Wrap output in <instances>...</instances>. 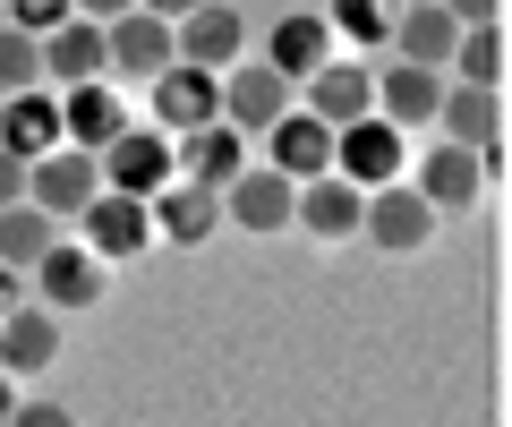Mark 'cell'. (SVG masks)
<instances>
[{
	"instance_id": "1",
	"label": "cell",
	"mask_w": 512,
	"mask_h": 427,
	"mask_svg": "<svg viewBox=\"0 0 512 427\" xmlns=\"http://www.w3.org/2000/svg\"><path fill=\"white\" fill-rule=\"evenodd\" d=\"M77 231H86V257L94 265H128V257H146L154 248V214H146V197H120V188H94V205L77 214Z\"/></svg>"
},
{
	"instance_id": "2",
	"label": "cell",
	"mask_w": 512,
	"mask_h": 427,
	"mask_svg": "<svg viewBox=\"0 0 512 427\" xmlns=\"http://www.w3.org/2000/svg\"><path fill=\"white\" fill-rule=\"evenodd\" d=\"M94 171H103V188H120V197H163V188L180 180V154H171L163 129H120L94 154Z\"/></svg>"
},
{
	"instance_id": "3",
	"label": "cell",
	"mask_w": 512,
	"mask_h": 427,
	"mask_svg": "<svg viewBox=\"0 0 512 427\" xmlns=\"http://www.w3.org/2000/svg\"><path fill=\"white\" fill-rule=\"evenodd\" d=\"M359 240L384 248V257H419V248L436 240V214H427V197H419L410 180L367 188V205H359Z\"/></svg>"
},
{
	"instance_id": "4",
	"label": "cell",
	"mask_w": 512,
	"mask_h": 427,
	"mask_svg": "<svg viewBox=\"0 0 512 427\" xmlns=\"http://www.w3.org/2000/svg\"><path fill=\"white\" fill-rule=\"evenodd\" d=\"M291 103H299V94L282 86V77L265 69V60H239V69H222V129H231V137H248V146H256L265 129H274V120L291 112Z\"/></svg>"
},
{
	"instance_id": "5",
	"label": "cell",
	"mask_w": 512,
	"mask_h": 427,
	"mask_svg": "<svg viewBox=\"0 0 512 427\" xmlns=\"http://www.w3.org/2000/svg\"><path fill=\"white\" fill-rule=\"evenodd\" d=\"M171 52H180L188 69L222 77V69H239V60H248V18H239V9H222V0H205V9H188V18L171 26Z\"/></svg>"
},
{
	"instance_id": "6",
	"label": "cell",
	"mask_w": 512,
	"mask_h": 427,
	"mask_svg": "<svg viewBox=\"0 0 512 427\" xmlns=\"http://www.w3.org/2000/svg\"><path fill=\"white\" fill-rule=\"evenodd\" d=\"M94 188H103V171H94V154H77V146L26 163V205H35V214H52V223H77V214L94 205Z\"/></svg>"
},
{
	"instance_id": "7",
	"label": "cell",
	"mask_w": 512,
	"mask_h": 427,
	"mask_svg": "<svg viewBox=\"0 0 512 427\" xmlns=\"http://www.w3.org/2000/svg\"><path fill=\"white\" fill-rule=\"evenodd\" d=\"M299 94H308L299 112H308V120H325L333 137H342V129H359V120H376V69H359V60H325V69H316Z\"/></svg>"
},
{
	"instance_id": "8",
	"label": "cell",
	"mask_w": 512,
	"mask_h": 427,
	"mask_svg": "<svg viewBox=\"0 0 512 427\" xmlns=\"http://www.w3.org/2000/svg\"><path fill=\"white\" fill-rule=\"evenodd\" d=\"M222 120V77H205V69H188V60H171L163 77H154V129L180 146L188 129H214Z\"/></svg>"
},
{
	"instance_id": "9",
	"label": "cell",
	"mask_w": 512,
	"mask_h": 427,
	"mask_svg": "<svg viewBox=\"0 0 512 427\" xmlns=\"http://www.w3.org/2000/svg\"><path fill=\"white\" fill-rule=\"evenodd\" d=\"M436 129H444V146L478 154V163L495 171V154H504V94H487V86H444Z\"/></svg>"
},
{
	"instance_id": "10",
	"label": "cell",
	"mask_w": 512,
	"mask_h": 427,
	"mask_svg": "<svg viewBox=\"0 0 512 427\" xmlns=\"http://www.w3.org/2000/svg\"><path fill=\"white\" fill-rule=\"evenodd\" d=\"M171 26L163 18H146V9H128V18H111L103 26V69L111 77H128V86H154V77L171 69Z\"/></svg>"
},
{
	"instance_id": "11",
	"label": "cell",
	"mask_w": 512,
	"mask_h": 427,
	"mask_svg": "<svg viewBox=\"0 0 512 427\" xmlns=\"http://www.w3.org/2000/svg\"><path fill=\"white\" fill-rule=\"evenodd\" d=\"M103 274H111V265H94L77 240H52V248H43V265H35L26 282H35V308L77 316V308H94V299H103Z\"/></svg>"
},
{
	"instance_id": "12",
	"label": "cell",
	"mask_w": 512,
	"mask_h": 427,
	"mask_svg": "<svg viewBox=\"0 0 512 427\" xmlns=\"http://www.w3.org/2000/svg\"><path fill=\"white\" fill-rule=\"evenodd\" d=\"M291 205H299V180H282V171H265V163H248L231 188H222V223H239V231H291Z\"/></svg>"
},
{
	"instance_id": "13",
	"label": "cell",
	"mask_w": 512,
	"mask_h": 427,
	"mask_svg": "<svg viewBox=\"0 0 512 427\" xmlns=\"http://www.w3.org/2000/svg\"><path fill=\"white\" fill-rule=\"evenodd\" d=\"M333 180H350L367 197V188H393L402 180V129H384V120H359V129L333 137Z\"/></svg>"
},
{
	"instance_id": "14",
	"label": "cell",
	"mask_w": 512,
	"mask_h": 427,
	"mask_svg": "<svg viewBox=\"0 0 512 427\" xmlns=\"http://www.w3.org/2000/svg\"><path fill=\"white\" fill-rule=\"evenodd\" d=\"M256 163L282 171V180H325V171H333V129H325V120H308V112L291 103V112L265 129V154H256Z\"/></svg>"
},
{
	"instance_id": "15",
	"label": "cell",
	"mask_w": 512,
	"mask_h": 427,
	"mask_svg": "<svg viewBox=\"0 0 512 427\" xmlns=\"http://www.w3.org/2000/svg\"><path fill=\"white\" fill-rule=\"evenodd\" d=\"M410 188L427 197V214H436V223H461V214L487 197V163H478V154H461V146H444V154H427V163H419V180H410Z\"/></svg>"
},
{
	"instance_id": "16",
	"label": "cell",
	"mask_w": 512,
	"mask_h": 427,
	"mask_svg": "<svg viewBox=\"0 0 512 427\" xmlns=\"http://www.w3.org/2000/svg\"><path fill=\"white\" fill-rule=\"evenodd\" d=\"M359 188H350V180H333V171H325V180H299V205H291V231H308V240L316 248H342V240H359Z\"/></svg>"
},
{
	"instance_id": "17",
	"label": "cell",
	"mask_w": 512,
	"mask_h": 427,
	"mask_svg": "<svg viewBox=\"0 0 512 427\" xmlns=\"http://www.w3.org/2000/svg\"><path fill=\"white\" fill-rule=\"evenodd\" d=\"M69 137H60V94L35 86V94H9L0 103V154H18V163H43V154H60Z\"/></svg>"
},
{
	"instance_id": "18",
	"label": "cell",
	"mask_w": 512,
	"mask_h": 427,
	"mask_svg": "<svg viewBox=\"0 0 512 427\" xmlns=\"http://www.w3.org/2000/svg\"><path fill=\"white\" fill-rule=\"evenodd\" d=\"M146 214H154V240H171V248H205L222 231V197L197 180H171L163 197H146Z\"/></svg>"
},
{
	"instance_id": "19",
	"label": "cell",
	"mask_w": 512,
	"mask_h": 427,
	"mask_svg": "<svg viewBox=\"0 0 512 427\" xmlns=\"http://www.w3.org/2000/svg\"><path fill=\"white\" fill-rule=\"evenodd\" d=\"M325 60H342V52H333V26L316 18V9H308V18H282L274 35H265V69H274V77H282L291 94L308 86V77L325 69Z\"/></svg>"
},
{
	"instance_id": "20",
	"label": "cell",
	"mask_w": 512,
	"mask_h": 427,
	"mask_svg": "<svg viewBox=\"0 0 512 427\" xmlns=\"http://www.w3.org/2000/svg\"><path fill=\"white\" fill-rule=\"evenodd\" d=\"M436 103H444V77L436 69H410V60H393V69L376 77V120L384 129H436Z\"/></svg>"
},
{
	"instance_id": "21",
	"label": "cell",
	"mask_w": 512,
	"mask_h": 427,
	"mask_svg": "<svg viewBox=\"0 0 512 427\" xmlns=\"http://www.w3.org/2000/svg\"><path fill=\"white\" fill-rule=\"evenodd\" d=\"M52 359H60V316L52 308L26 299V308L0 316V376H43Z\"/></svg>"
},
{
	"instance_id": "22",
	"label": "cell",
	"mask_w": 512,
	"mask_h": 427,
	"mask_svg": "<svg viewBox=\"0 0 512 427\" xmlns=\"http://www.w3.org/2000/svg\"><path fill=\"white\" fill-rule=\"evenodd\" d=\"M171 154H180V180L214 188V197H222V188H231L239 171L256 163V154H248V137H231V129H222V120H214V129H188V137H180V146H171Z\"/></svg>"
},
{
	"instance_id": "23",
	"label": "cell",
	"mask_w": 512,
	"mask_h": 427,
	"mask_svg": "<svg viewBox=\"0 0 512 427\" xmlns=\"http://www.w3.org/2000/svg\"><path fill=\"white\" fill-rule=\"evenodd\" d=\"M120 129H128V112H120V94H111L103 77H94V86H69V94H60V137H69L77 154H103Z\"/></svg>"
},
{
	"instance_id": "24",
	"label": "cell",
	"mask_w": 512,
	"mask_h": 427,
	"mask_svg": "<svg viewBox=\"0 0 512 427\" xmlns=\"http://www.w3.org/2000/svg\"><path fill=\"white\" fill-rule=\"evenodd\" d=\"M94 77H111V69H103V26L69 18L60 35H43V86H52V94L94 86Z\"/></svg>"
},
{
	"instance_id": "25",
	"label": "cell",
	"mask_w": 512,
	"mask_h": 427,
	"mask_svg": "<svg viewBox=\"0 0 512 427\" xmlns=\"http://www.w3.org/2000/svg\"><path fill=\"white\" fill-rule=\"evenodd\" d=\"M453 43H461V26L444 18L436 0H427V9H402V18H393V60H410V69H453Z\"/></svg>"
},
{
	"instance_id": "26",
	"label": "cell",
	"mask_w": 512,
	"mask_h": 427,
	"mask_svg": "<svg viewBox=\"0 0 512 427\" xmlns=\"http://www.w3.org/2000/svg\"><path fill=\"white\" fill-rule=\"evenodd\" d=\"M52 240H60V223L35 214V205H9V214H0V265H9V274H35Z\"/></svg>"
},
{
	"instance_id": "27",
	"label": "cell",
	"mask_w": 512,
	"mask_h": 427,
	"mask_svg": "<svg viewBox=\"0 0 512 427\" xmlns=\"http://www.w3.org/2000/svg\"><path fill=\"white\" fill-rule=\"evenodd\" d=\"M316 18L333 26V43H393V0H333V9H316Z\"/></svg>"
},
{
	"instance_id": "28",
	"label": "cell",
	"mask_w": 512,
	"mask_h": 427,
	"mask_svg": "<svg viewBox=\"0 0 512 427\" xmlns=\"http://www.w3.org/2000/svg\"><path fill=\"white\" fill-rule=\"evenodd\" d=\"M453 69H461V86H504V26H470V35L453 43Z\"/></svg>"
},
{
	"instance_id": "29",
	"label": "cell",
	"mask_w": 512,
	"mask_h": 427,
	"mask_svg": "<svg viewBox=\"0 0 512 427\" xmlns=\"http://www.w3.org/2000/svg\"><path fill=\"white\" fill-rule=\"evenodd\" d=\"M43 86V43L18 35V26H0V103L9 94H35Z\"/></svg>"
},
{
	"instance_id": "30",
	"label": "cell",
	"mask_w": 512,
	"mask_h": 427,
	"mask_svg": "<svg viewBox=\"0 0 512 427\" xmlns=\"http://www.w3.org/2000/svg\"><path fill=\"white\" fill-rule=\"evenodd\" d=\"M77 18V9H69V0H9V26H18V35H60V26H69Z\"/></svg>"
},
{
	"instance_id": "31",
	"label": "cell",
	"mask_w": 512,
	"mask_h": 427,
	"mask_svg": "<svg viewBox=\"0 0 512 427\" xmlns=\"http://www.w3.org/2000/svg\"><path fill=\"white\" fill-rule=\"evenodd\" d=\"M436 9L461 26V35H470V26H495V18H504V0H436Z\"/></svg>"
},
{
	"instance_id": "32",
	"label": "cell",
	"mask_w": 512,
	"mask_h": 427,
	"mask_svg": "<svg viewBox=\"0 0 512 427\" xmlns=\"http://www.w3.org/2000/svg\"><path fill=\"white\" fill-rule=\"evenodd\" d=\"M9 427H77V410L69 402H18V410H9Z\"/></svg>"
},
{
	"instance_id": "33",
	"label": "cell",
	"mask_w": 512,
	"mask_h": 427,
	"mask_svg": "<svg viewBox=\"0 0 512 427\" xmlns=\"http://www.w3.org/2000/svg\"><path fill=\"white\" fill-rule=\"evenodd\" d=\"M9 205H26V163L18 154H0V214H9Z\"/></svg>"
},
{
	"instance_id": "34",
	"label": "cell",
	"mask_w": 512,
	"mask_h": 427,
	"mask_svg": "<svg viewBox=\"0 0 512 427\" xmlns=\"http://www.w3.org/2000/svg\"><path fill=\"white\" fill-rule=\"evenodd\" d=\"M69 9H77V18H86V26H111V18H128L137 0H69Z\"/></svg>"
},
{
	"instance_id": "35",
	"label": "cell",
	"mask_w": 512,
	"mask_h": 427,
	"mask_svg": "<svg viewBox=\"0 0 512 427\" xmlns=\"http://www.w3.org/2000/svg\"><path fill=\"white\" fill-rule=\"evenodd\" d=\"M137 9H146V18H163V26H180L188 9H205V0H137Z\"/></svg>"
},
{
	"instance_id": "36",
	"label": "cell",
	"mask_w": 512,
	"mask_h": 427,
	"mask_svg": "<svg viewBox=\"0 0 512 427\" xmlns=\"http://www.w3.org/2000/svg\"><path fill=\"white\" fill-rule=\"evenodd\" d=\"M9 308H26V274H9V265H0V316Z\"/></svg>"
},
{
	"instance_id": "37",
	"label": "cell",
	"mask_w": 512,
	"mask_h": 427,
	"mask_svg": "<svg viewBox=\"0 0 512 427\" xmlns=\"http://www.w3.org/2000/svg\"><path fill=\"white\" fill-rule=\"evenodd\" d=\"M9 410H18V376H0V427H9Z\"/></svg>"
},
{
	"instance_id": "38",
	"label": "cell",
	"mask_w": 512,
	"mask_h": 427,
	"mask_svg": "<svg viewBox=\"0 0 512 427\" xmlns=\"http://www.w3.org/2000/svg\"><path fill=\"white\" fill-rule=\"evenodd\" d=\"M0 26H9V0H0Z\"/></svg>"
},
{
	"instance_id": "39",
	"label": "cell",
	"mask_w": 512,
	"mask_h": 427,
	"mask_svg": "<svg viewBox=\"0 0 512 427\" xmlns=\"http://www.w3.org/2000/svg\"><path fill=\"white\" fill-rule=\"evenodd\" d=\"M402 9H427V0H402Z\"/></svg>"
}]
</instances>
